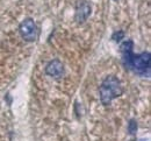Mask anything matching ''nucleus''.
<instances>
[{"label":"nucleus","mask_w":151,"mask_h":141,"mask_svg":"<svg viewBox=\"0 0 151 141\" xmlns=\"http://www.w3.org/2000/svg\"><path fill=\"white\" fill-rule=\"evenodd\" d=\"M132 41L128 40L121 44V53H122V61L126 68L132 70L137 75H149L150 74V54L142 53L135 55L132 53Z\"/></svg>","instance_id":"nucleus-1"},{"label":"nucleus","mask_w":151,"mask_h":141,"mask_svg":"<svg viewBox=\"0 0 151 141\" xmlns=\"http://www.w3.org/2000/svg\"><path fill=\"white\" fill-rule=\"evenodd\" d=\"M122 86L120 81L115 76H108L106 77L104 82L101 83L99 87V93H100V101L104 105L111 104V101L114 98L119 97L122 95Z\"/></svg>","instance_id":"nucleus-2"},{"label":"nucleus","mask_w":151,"mask_h":141,"mask_svg":"<svg viewBox=\"0 0 151 141\" xmlns=\"http://www.w3.org/2000/svg\"><path fill=\"white\" fill-rule=\"evenodd\" d=\"M19 32L22 39L28 42H33L37 38V27L33 19H26L21 22Z\"/></svg>","instance_id":"nucleus-3"},{"label":"nucleus","mask_w":151,"mask_h":141,"mask_svg":"<svg viewBox=\"0 0 151 141\" xmlns=\"http://www.w3.org/2000/svg\"><path fill=\"white\" fill-rule=\"evenodd\" d=\"M91 14V5L86 0H78L76 5V20L78 23H83L88 19Z\"/></svg>","instance_id":"nucleus-4"},{"label":"nucleus","mask_w":151,"mask_h":141,"mask_svg":"<svg viewBox=\"0 0 151 141\" xmlns=\"http://www.w3.org/2000/svg\"><path fill=\"white\" fill-rule=\"evenodd\" d=\"M45 72H47V75H49L54 78H59L64 74V67L59 60H52L45 67Z\"/></svg>","instance_id":"nucleus-5"},{"label":"nucleus","mask_w":151,"mask_h":141,"mask_svg":"<svg viewBox=\"0 0 151 141\" xmlns=\"http://www.w3.org/2000/svg\"><path fill=\"white\" fill-rule=\"evenodd\" d=\"M136 129H137V122L135 120H130L129 124H128V131H129V133L134 134L136 132Z\"/></svg>","instance_id":"nucleus-6"},{"label":"nucleus","mask_w":151,"mask_h":141,"mask_svg":"<svg viewBox=\"0 0 151 141\" xmlns=\"http://www.w3.org/2000/svg\"><path fill=\"white\" fill-rule=\"evenodd\" d=\"M123 36H124V33L122 30H119V32H116V33L113 34V39L115 41H120L121 39H123Z\"/></svg>","instance_id":"nucleus-7"}]
</instances>
